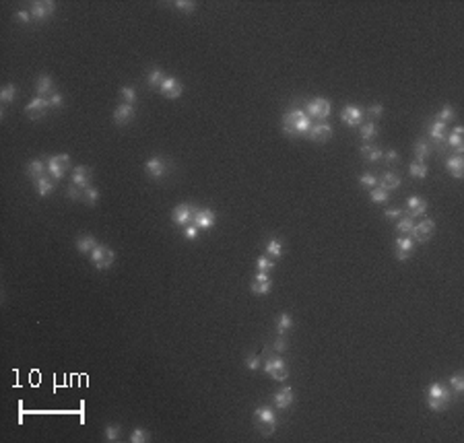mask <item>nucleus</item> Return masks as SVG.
<instances>
[{"instance_id": "f257e3e1", "label": "nucleus", "mask_w": 464, "mask_h": 443, "mask_svg": "<svg viewBox=\"0 0 464 443\" xmlns=\"http://www.w3.org/2000/svg\"><path fill=\"white\" fill-rule=\"evenodd\" d=\"M309 128H312V120L305 111L301 110H291L289 113H285L283 118V130L285 134L289 136H301V134H307Z\"/></svg>"}, {"instance_id": "f03ea898", "label": "nucleus", "mask_w": 464, "mask_h": 443, "mask_svg": "<svg viewBox=\"0 0 464 443\" xmlns=\"http://www.w3.org/2000/svg\"><path fill=\"white\" fill-rule=\"evenodd\" d=\"M450 398H452V394H450V388L444 383H431L429 388H427V404L431 410H435V412H442V410L448 408V404H450Z\"/></svg>"}, {"instance_id": "7ed1b4c3", "label": "nucleus", "mask_w": 464, "mask_h": 443, "mask_svg": "<svg viewBox=\"0 0 464 443\" xmlns=\"http://www.w3.org/2000/svg\"><path fill=\"white\" fill-rule=\"evenodd\" d=\"M254 423L260 429L262 435H271L274 431V425H276V416H274V410L271 406H258L254 410Z\"/></svg>"}, {"instance_id": "20e7f679", "label": "nucleus", "mask_w": 464, "mask_h": 443, "mask_svg": "<svg viewBox=\"0 0 464 443\" xmlns=\"http://www.w3.org/2000/svg\"><path fill=\"white\" fill-rule=\"evenodd\" d=\"M68 165H70V157L66 153L54 155V157L48 159V174H50L54 179H62L64 174H66Z\"/></svg>"}, {"instance_id": "39448f33", "label": "nucleus", "mask_w": 464, "mask_h": 443, "mask_svg": "<svg viewBox=\"0 0 464 443\" xmlns=\"http://www.w3.org/2000/svg\"><path fill=\"white\" fill-rule=\"evenodd\" d=\"M305 113L309 118H316V120H326L330 116V101L324 99V97H316V99L307 101Z\"/></svg>"}, {"instance_id": "423d86ee", "label": "nucleus", "mask_w": 464, "mask_h": 443, "mask_svg": "<svg viewBox=\"0 0 464 443\" xmlns=\"http://www.w3.org/2000/svg\"><path fill=\"white\" fill-rule=\"evenodd\" d=\"M113 260H116V253H113V250L108 248V245H97V248L91 252L93 266H97L99 270L110 268V266L113 264Z\"/></svg>"}, {"instance_id": "0eeeda50", "label": "nucleus", "mask_w": 464, "mask_h": 443, "mask_svg": "<svg viewBox=\"0 0 464 443\" xmlns=\"http://www.w3.org/2000/svg\"><path fill=\"white\" fill-rule=\"evenodd\" d=\"M264 371L272 377V380L276 381H283V380H287V365H285V361L281 357H271V359H266V363H264Z\"/></svg>"}, {"instance_id": "6e6552de", "label": "nucleus", "mask_w": 464, "mask_h": 443, "mask_svg": "<svg viewBox=\"0 0 464 443\" xmlns=\"http://www.w3.org/2000/svg\"><path fill=\"white\" fill-rule=\"evenodd\" d=\"M194 212L196 208L192 206V204H180V206H176L174 212H172V221L177 225V227H188L192 225V219H194Z\"/></svg>"}, {"instance_id": "1a4fd4ad", "label": "nucleus", "mask_w": 464, "mask_h": 443, "mask_svg": "<svg viewBox=\"0 0 464 443\" xmlns=\"http://www.w3.org/2000/svg\"><path fill=\"white\" fill-rule=\"evenodd\" d=\"M167 161L165 159H161V157H151L149 161L144 163V171H146V175L153 177V179H161V177H165L167 175Z\"/></svg>"}, {"instance_id": "9d476101", "label": "nucleus", "mask_w": 464, "mask_h": 443, "mask_svg": "<svg viewBox=\"0 0 464 443\" xmlns=\"http://www.w3.org/2000/svg\"><path fill=\"white\" fill-rule=\"evenodd\" d=\"M182 91H184L182 83L174 77H165L163 83H161V87H159V93L163 97H167V99H177V97L182 95Z\"/></svg>"}, {"instance_id": "9b49d317", "label": "nucleus", "mask_w": 464, "mask_h": 443, "mask_svg": "<svg viewBox=\"0 0 464 443\" xmlns=\"http://www.w3.org/2000/svg\"><path fill=\"white\" fill-rule=\"evenodd\" d=\"M48 110H50V101H48V97H35L33 101L27 103L25 113H27V118L37 120V118H42Z\"/></svg>"}, {"instance_id": "f8f14e48", "label": "nucleus", "mask_w": 464, "mask_h": 443, "mask_svg": "<svg viewBox=\"0 0 464 443\" xmlns=\"http://www.w3.org/2000/svg\"><path fill=\"white\" fill-rule=\"evenodd\" d=\"M56 11V4L54 2H48V0H39V2H33L31 4V19L35 21H44L48 17H52Z\"/></svg>"}, {"instance_id": "ddd939ff", "label": "nucleus", "mask_w": 464, "mask_h": 443, "mask_svg": "<svg viewBox=\"0 0 464 443\" xmlns=\"http://www.w3.org/2000/svg\"><path fill=\"white\" fill-rule=\"evenodd\" d=\"M192 225L198 227V231H205V229H210L215 225V212L210 208H196L192 219Z\"/></svg>"}, {"instance_id": "4468645a", "label": "nucleus", "mask_w": 464, "mask_h": 443, "mask_svg": "<svg viewBox=\"0 0 464 443\" xmlns=\"http://www.w3.org/2000/svg\"><path fill=\"white\" fill-rule=\"evenodd\" d=\"M435 233V221L433 219H425V221H421L419 225H415V229H413V237L417 241H427V239H431V235Z\"/></svg>"}, {"instance_id": "2eb2a0df", "label": "nucleus", "mask_w": 464, "mask_h": 443, "mask_svg": "<svg viewBox=\"0 0 464 443\" xmlns=\"http://www.w3.org/2000/svg\"><path fill=\"white\" fill-rule=\"evenodd\" d=\"M340 120H343L347 126L355 128V126L361 124L363 111L359 110V105H347V108H343V111H340Z\"/></svg>"}, {"instance_id": "dca6fc26", "label": "nucleus", "mask_w": 464, "mask_h": 443, "mask_svg": "<svg viewBox=\"0 0 464 443\" xmlns=\"http://www.w3.org/2000/svg\"><path fill=\"white\" fill-rule=\"evenodd\" d=\"M134 116H136L134 105H128V103H122V105H118V108L113 110V122H116L118 126L128 124V122L132 120Z\"/></svg>"}, {"instance_id": "f3484780", "label": "nucleus", "mask_w": 464, "mask_h": 443, "mask_svg": "<svg viewBox=\"0 0 464 443\" xmlns=\"http://www.w3.org/2000/svg\"><path fill=\"white\" fill-rule=\"evenodd\" d=\"M307 136H309V141H314V142H326L328 138L332 136V126H328V124H312Z\"/></svg>"}, {"instance_id": "a211bd4d", "label": "nucleus", "mask_w": 464, "mask_h": 443, "mask_svg": "<svg viewBox=\"0 0 464 443\" xmlns=\"http://www.w3.org/2000/svg\"><path fill=\"white\" fill-rule=\"evenodd\" d=\"M413 245H415V241H413V237H411V235H400V237L396 239V243H394L396 258L400 260V262H404L406 258H409V253H411V250H413Z\"/></svg>"}, {"instance_id": "6ab92c4d", "label": "nucleus", "mask_w": 464, "mask_h": 443, "mask_svg": "<svg viewBox=\"0 0 464 443\" xmlns=\"http://www.w3.org/2000/svg\"><path fill=\"white\" fill-rule=\"evenodd\" d=\"M425 210H427V202L419 198V196H411L409 200H406V217H421V215H425Z\"/></svg>"}, {"instance_id": "aec40b11", "label": "nucleus", "mask_w": 464, "mask_h": 443, "mask_svg": "<svg viewBox=\"0 0 464 443\" xmlns=\"http://www.w3.org/2000/svg\"><path fill=\"white\" fill-rule=\"evenodd\" d=\"M271 278H268V274H256L254 276V281H252V286H250V291L254 293V295H268L271 293Z\"/></svg>"}, {"instance_id": "412c9836", "label": "nucleus", "mask_w": 464, "mask_h": 443, "mask_svg": "<svg viewBox=\"0 0 464 443\" xmlns=\"http://www.w3.org/2000/svg\"><path fill=\"white\" fill-rule=\"evenodd\" d=\"M46 174H48V163H44L42 159H33V161H29L27 163V175L31 177V179H42V177H46Z\"/></svg>"}, {"instance_id": "4be33fe9", "label": "nucleus", "mask_w": 464, "mask_h": 443, "mask_svg": "<svg viewBox=\"0 0 464 443\" xmlns=\"http://www.w3.org/2000/svg\"><path fill=\"white\" fill-rule=\"evenodd\" d=\"M91 182V169L85 165H79L72 169V184H77L79 188H87Z\"/></svg>"}, {"instance_id": "5701e85b", "label": "nucleus", "mask_w": 464, "mask_h": 443, "mask_svg": "<svg viewBox=\"0 0 464 443\" xmlns=\"http://www.w3.org/2000/svg\"><path fill=\"white\" fill-rule=\"evenodd\" d=\"M446 167L456 179H460L464 175V157L462 155H452V157L446 161Z\"/></svg>"}, {"instance_id": "b1692460", "label": "nucleus", "mask_w": 464, "mask_h": 443, "mask_svg": "<svg viewBox=\"0 0 464 443\" xmlns=\"http://www.w3.org/2000/svg\"><path fill=\"white\" fill-rule=\"evenodd\" d=\"M35 91L39 93V97H50L54 91V80L48 77V75H42L37 79V83H35Z\"/></svg>"}, {"instance_id": "393cba45", "label": "nucleus", "mask_w": 464, "mask_h": 443, "mask_svg": "<svg viewBox=\"0 0 464 443\" xmlns=\"http://www.w3.org/2000/svg\"><path fill=\"white\" fill-rule=\"evenodd\" d=\"M293 402V390L291 388H281L274 394V406L276 408H289Z\"/></svg>"}, {"instance_id": "a878e982", "label": "nucleus", "mask_w": 464, "mask_h": 443, "mask_svg": "<svg viewBox=\"0 0 464 443\" xmlns=\"http://www.w3.org/2000/svg\"><path fill=\"white\" fill-rule=\"evenodd\" d=\"M97 248V239L93 235H79L77 237V250L80 253H91Z\"/></svg>"}, {"instance_id": "bb28decb", "label": "nucleus", "mask_w": 464, "mask_h": 443, "mask_svg": "<svg viewBox=\"0 0 464 443\" xmlns=\"http://www.w3.org/2000/svg\"><path fill=\"white\" fill-rule=\"evenodd\" d=\"M429 134H431V138H433L435 142L446 141V124L442 120L433 118V122H431V126H429Z\"/></svg>"}, {"instance_id": "cd10ccee", "label": "nucleus", "mask_w": 464, "mask_h": 443, "mask_svg": "<svg viewBox=\"0 0 464 443\" xmlns=\"http://www.w3.org/2000/svg\"><path fill=\"white\" fill-rule=\"evenodd\" d=\"M402 182H400V177H398L396 174H390V171H388V174H384V175H382L380 179H378V186L380 188H384V190H396V188L398 186H400Z\"/></svg>"}, {"instance_id": "c85d7f7f", "label": "nucleus", "mask_w": 464, "mask_h": 443, "mask_svg": "<svg viewBox=\"0 0 464 443\" xmlns=\"http://www.w3.org/2000/svg\"><path fill=\"white\" fill-rule=\"evenodd\" d=\"M429 153H431V146L427 141H423V138H419L417 142H415V157H417L419 163H423L427 157H429Z\"/></svg>"}, {"instance_id": "c756f323", "label": "nucleus", "mask_w": 464, "mask_h": 443, "mask_svg": "<svg viewBox=\"0 0 464 443\" xmlns=\"http://www.w3.org/2000/svg\"><path fill=\"white\" fill-rule=\"evenodd\" d=\"M361 155H363V159L365 161H380L382 157H384V153H382L380 149H376L373 144H363L361 146Z\"/></svg>"}, {"instance_id": "7c9ffc66", "label": "nucleus", "mask_w": 464, "mask_h": 443, "mask_svg": "<svg viewBox=\"0 0 464 443\" xmlns=\"http://www.w3.org/2000/svg\"><path fill=\"white\" fill-rule=\"evenodd\" d=\"M396 229L400 231L402 235H411L413 233V229H415V219H411V217H400L396 221Z\"/></svg>"}, {"instance_id": "2f4dec72", "label": "nucleus", "mask_w": 464, "mask_h": 443, "mask_svg": "<svg viewBox=\"0 0 464 443\" xmlns=\"http://www.w3.org/2000/svg\"><path fill=\"white\" fill-rule=\"evenodd\" d=\"M266 256H271V258H281L283 256V245L276 237H272V239L266 243Z\"/></svg>"}, {"instance_id": "473e14b6", "label": "nucleus", "mask_w": 464, "mask_h": 443, "mask_svg": "<svg viewBox=\"0 0 464 443\" xmlns=\"http://www.w3.org/2000/svg\"><path fill=\"white\" fill-rule=\"evenodd\" d=\"M291 326H293V319H291L289 314H281L279 317H276V332H279L281 336H285V332H287Z\"/></svg>"}, {"instance_id": "72a5a7b5", "label": "nucleus", "mask_w": 464, "mask_h": 443, "mask_svg": "<svg viewBox=\"0 0 464 443\" xmlns=\"http://www.w3.org/2000/svg\"><path fill=\"white\" fill-rule=\"evenodd\" d=\"M146 79H149V85H151V87H161V83H163V79H165V72L155 66V68L149 70V77H146Z\"/></svg>"}, {"instance_id": "f704fd0d", "label": "nucleus", "mask_w": 464, "mask_h": 443, "mask_svg": "<svg viewBox=\"0 0 464 443\" xmlns=\"http://www.w3.org/2000/svg\"><path fill=\"white\" fill-rule=\"evenodd\" d=\"M97 198H99V190H97L95 186H87V188H83V200L89 204V206H93V204L97 202Z\"/></svg>"}, {"instance_id": "c9c22d12", "label": "nucleus", "mask_w": 464, "mask_h": 443, "mask_svg": "<svg viewBox=\"0 0 464 443\" xmlns=\"http://www.w3.org/2000/svg\"><path fill=\"white\" fill-rule=\"evenodd\" d=\"M409 171H411V175H413V177H417V179L427 177V165H425V163L413 161V163H411V167H409Z\"/></svg>"}, {"instance_id": "e433bc0d", "label": "nucleus", "mask_w": 464, "mask_h": 443, "mask_svg": "<svg viewBox=\"0 0 464 443\" xmlns=\"http://www.w3.org/2000/svg\"><path fill=\"white\" fill-rule=\"evenodd\" d=\"M256 268H258V274H268V272H271V270L274 268V262L268 258V256H262V258H258Z\"/></svg>"}, {"instance_id": "4c0bfd02", "label": "nucleus", "mask_w": 464, "mask_h": 443, "mask_svg": "<svg viewBox=\"0 0 464 443\" xmlns=\"http://www.w3.org/2000/svg\"><path fill=\"white\" fill-rule=\"evenodd\" d=\"M15 95H17V89H15L13 83H9V85L2 87V91H0V101H2V103H11L15 99Z\"/></svg>"}, {"instance_id": "58836bf2", "label": "nucleus", "mask_w": 464, "mask_h": 443, "mask_svg": "<svg viewBox=\"0 0 464 443\" xmlns=\"http://www.w3.org/2000/svg\"><path fill=\"white\" fill-rule=\"evenodd\" d=\"M376 122H365V124L361 126V138L363 141H373V136H376Z\"/></svg>"}, {"instance_id": "ea45409f", "label": "nucleus", "mask_w": 464, "mask_h": 443, "mask_svg": "<svg viewBox=\"0 0 464 443\" xmlns=\"http://www.w3.org/2000/svg\"><path fill=\"white\" fill-rule=\"evenodd\" d=\"M52 192H54L52 179H48V177L37 179V194H39V196H48V194H52Z\"/></svg>"}, {"instance_id": "a19ab883", "label": "nucleus", "mask_w": 464, "mask_h": 443, "mask_svg": "<svg viewBox=\"0 0 464 443\" xmlns=\"http://www.w3.org/2000/svg\"><path fill=\"white\" fill-rule=\"evenodd\" d=\"M369 198L371 202H378V204H384L388 200V190H384V188H373V190H369Z\"/></svg>"}, {"instance_id": "79ce46f5", "label": "nucleus", "mask_w": 464, "mask_h": 443, "mask_svg": "<svg viewBox=\"0 0 464 443\" xmlns=\"http://www.w3.org/2000/svg\"><path fill=\"white\" fill-rule=\"evenodd\" d=\"M448 144L450 146H454V149H458V146H462L464 142H462V128L460 126H456L454 128V132L448 136Z\"/></svg>"}, {"instance_id": "37998d69", "label": "nucleus", "mask_w": 464, "mask_h": 443, "mask_svg": "<svg viewBox=\"0 0 464 443\" xmlns=\"http://www.w3.org/2000/svg\"><path fill=\"white\" fill-rule=\"evenodd\" d=\"M435 118H437V120H442L444 124H450V122H452V120L456 118V113H454V108H452V105H444V110L439 111Z\"/></svg>"}, {"instance_id": "c03bdc74", "label": "nucleus", "mask_w": 464, "mask_h": 443, "mask_svg": "<svg viewBox=\"0 0 464 443\" xmlns=\"http://www.w3.org/2000/svg\"><path fill=\"white\" fill-rule=\"evenodd\" d=\"M359 184L363 188H368V190H373V188H378V177H373L371 174H361L359 175Z\"/></svg>"}, {"instance_id": "a18cd8bd", "label": "nucleus", "mask_w": 464, "mask_h": 443, "mask_svg": "<svg viewBox=\"0 0 464 443\" xmlns=\"http://www.w3.org/2000/svg\"><path fill=\"white\" fill-rule=\"evenodd\" d=\"M128 439H130V443H144V441H149V433L144 429H134Z\"/></svg>"}, {"instance_id": "49530a36", "label": "nucleus", "mask_w": 464, "mask_h": 443, "mask_svg": "<svg viewBox=\"0 0 464 443\" xmlns=\"http://www.w3.org/2000/svg\"><path fill=\"white\" fill-rule=\"evenodd\" d=\"M120 95L124 97V101L128 103V105H134V101H136V91L132 87H122L120 89Z\"/></svg>"}, {"instance_id": "de8ad7c7", "label": "nucleus", "mask_w": 464, "mask_h": 443, "mask_svg": "<svg viewBox=\"0 0 464 443\" xmlns=\"http://www.w3.org/2000/svg\"><path fill=\"white\" fill-rule=\"evenodd\" d=\"M450 388H452L456 394H462V390H464V380H462L460 373H456V375L450 377Z\"/></svg>"}, {"instance_id": "09e8293b", "label": "nucleus", "mask_w": 464, "mask_h": 443, "mask_svg": "<svg viewBox=\"0 0 464 443\" xmlns=\"http://www.w3.org/2000/svg\"><path fill=\"white\" fill-rule=\"evenodd\" d=\"M382 113H384V105L382 103H373L368 108V116L371 118V122H376V118H380Z\"/></svg>"}, {"instance_id": "8fccbe9b", "label": "nucleus", "mask_w": 464, "mask_h": 443, "mask_svg": "<svg viewBox=\"0 0 464 443\" xmlns=\"http://www.w3.org/2000/svg\"><path fill=\"white\" fill-rule=\"evenodd\" d=\"M66 194H68L70 200H83V188H79L77 184H70Z\"/></svg>"}, {"instance_id": "3c124183", "label": "nucleus", "mask_w": 464, "mask_h": 443, "mask_svg": "<svg viewBox=\"0 0 464 443\" xmlns=\"http://www.w3.org/2000/svg\"><path fill=\"white\" fill-rule=\"evenodd\" d=\"M118 437H120V427L118 425L105 427V439H108V441H116Z\"/></svg>"}, {"instance_id": "603ef678", "label": "nucleus", "mask_w": 464, "mask_h": 443, "mask_svg": "<svg viewBox=\"0 0 464 443\" xmlns=\"http://www.w3.org/2000/svg\"><path fill=\"white\" fill-rule=\"evenodd\" d=\"M176 6L180 9L182 13H192L194 9H196V2H192V0H177Z\"/></svg>"}, {"instance_id": "864d4df0", "label": "nucleus", "mask_w": 464, "mask_h": 443, "mask_svg": "<svg viewBox=\"0 0 464 443\" xmlns=\"http://www.w3.org/2000/svg\"><path fill=\"white\" fill-rule=\"evenodd\" d=\"M17 23H23V25H29L31 23V13L27 11H19V13H15V17H13Z\"/></svg>"}, {"instance_id": "5fc2aeb1", "label": "nucleus", "mask_w": 464, "mask_h": 443, "mask_svg": "<svg viewBox=\"0 0 464 443\" xmlns=\"http://www.w3.org/2000/svg\"><path fill=\"white\" fill-rule=\"evenodd\" d=\"M48 101H50V108H62L64 97H62L60 93H52L50 97H48Z\"/></svg>"}, {"instance_id": "6e6d98bb", "label": "nucleus", "mask_w": 464, "mask_h": 443, "mask_svg": "<svg viewBox=\"0 0 464 443\" xmlns=\"http://www.w3.org/2000/svg\"><path fill=\"white\" fill-rule=\"evenodd\" d=\"M246 367L250 369V371H256V369L260 367V359H258L256 355H252V357H248V359H246Z\"/></svg>"}, {"instance_id": "4d7b16f0", "label": "nucleus", "mask_w": 464, "mask_h": 443, "mask_svg": "<svg viewBox=\"0 0 464 443\" xmlns=\"http://www.w3.org/2000/svg\"><path fill=\"white\" fill-rule=\"evenodd\" d=\"M184 233H186V239H196V235H198V227H196V225H188Z\"/></svg>"}, {"instance_id": "13d9d810", "label": "nucleus", "mask_w": 464, "mask_h": 443, "mask_svg": "<svg viewBox=\"0 0 464 443\" xmlns=\"http://www.w3.org/2000/svg\"><path fill=\"white\" fill-rule=\"evenodd\" d=\"M384 215H386V219H400L402 217V210L400 208H386V212H384Z\"/></svg>"}, {"instance_id": "bf43d9fd", "label": "nucleus", "mask_w": 464, "mask_h": 443, "mask_svg": "<svg viewBox=\"0 0 464 443\" xmlns=\"http://www.w3.org/2000/svg\"><path fill=\"white\" fill-rule=\"evenodd\" d=\"M285 348H287V342H285V338L281 336V338H276V342H274V350H276V352H283Z\"/></svg>"}, {"instance_id": "052dcab7", "label": "nucleus", "mask_w": 464, "mask_h": 443, "mask_svg": "<svg viewBox=\"0 0 464 443\" xmlns=\"http://www.w3.org/2000/svg\"><path fill=\"white\" fill-rule=\"evenodd\" d=\"M384 159L392 163V161H396V159H398V153H396L394 149H390V151H386V153H384Z\"/></svg>"}]
</instances>
